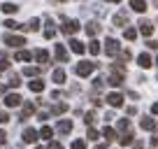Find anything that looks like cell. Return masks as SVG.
Here are the masks:
<instances>
[{"label": "cell", "mask_w": 158, "mask_h": 149, "mask_svg": "<svg viewBox=\"0 0 158 149\" xmlns=\"http://www.w3.org/2000/svg\"><path fill=\"white\" fill-rule=\"evenodd\" d=\"M5 26H7L10 30H21V28H23L21 23H16V21H12V19H7V21H5Z\"/></svg>", "instance_id": "obj_31"}, {"label": "cell", "mask_w": 158, "mask_h": 149, "mask_svg": "<svg viewBox=\"0 0 158 149\" xmlns=\"http://www.w3.org/2000/svg\"><path fill=\"white\" fill-rule=\"evenodd\" d=\"M65 109H68V105H65V103H60V105H56V107L51 109V112H54V114H63Z\"/></svg>", "instance_id": "obj_34"}, {"label": "cell", "mask_w": 158, "mask_h": 149, "mask_svg": "<svg viewBox=\"0 0 158 149\" xmlns=\"http://www.w3.org/2000/svg\"><path fill=\"white\" fill-rule=\"evenodd\" d=\"M128 23V14L126 12H118L116 16H114V26H126Z\"/></svg>", "instance_id": "obj_17"}, {"label": "cell", "mask_w": 158, "mask_h": 149, "mask_svg": "<svg viewBox=\"0 0 158 149\" xmlns=\"http://www.w3.org/2000/svg\"><path fill=\"white\" fill-rule=\"evenodd\" d=\"M123 37H126V40H135V37H137V30H135V28H126Z\"/></svg>", "instance_id": "obj_29"}, {"label": "cell", "mask_w": 158, "mask_h": 149, "mask_svg": "<svg viewBox=\"0 0 158 149\" xmlns=\"http://www.w3.org/2000/svg\"><path fill=\"white\" fill-rule=\"evenodd\" d=\"M5 140H7V135H5V130H0V144H5Z\"/></svg>", "instance_id": "obj_43"}, {"label": "cell", "mask_w": 158, "mask_h": 149, "mask_svg": "<svg viewBox=\"0 0 158 149\" xmlns=\"http://www.w3.org/2000/svg\"><path fill=\"white\" fill-rule=\"evenodd\" d=\"M40 135H42V138H44V140H51V135H54V130H51L49 126H42V130H40Z\"/></svg>", "instance_id": "obj_30"}, {"label": "cell", "mask_w": 158, "mask_h": 149, "mask_svg": "<svg viewBox=\"0 0 158 149\" xmlns=\"http://www.w3.org/2000/svg\"><path fill=\"white\" fill-rule=\"evenodd\" d=\"M47 26H49V28L44 30V37H47V40H51V37L56 35V28H54V23H51V21H47Z\"/></svg>", "instance_id": "obj_27"}, {"label": "cell", "mask_w": 158, "mask_h": 149, "mask_svg": "<svg viewBox=\"0 0 158 149\" xmlns=\"http://www.w3.org/2000/svg\"><path fill=\"white\" fill-rule=\"evenodd\" d=\"M139 33H142L144 37H151V33H153V23H151V21H147V19H142V21H139Z\"/></svg>", "instance_id": "obj_6"}, {"label": "cell", "mask_w": 158, "mask_h": 149, "mask_svg": "<svg viewBox=\"0 0 158 149\" xmlns=\"http://www.w3.org/2000/svg\"><path fill=\"white\" fill-rule=\"evenodd\" d=\"M116 128H118V130H123V133H126V130L130 128V121H128V119H121V121L116 124Z\"/></svg>", "instance_id": "obj_32"}, {"label": "cell", "mask_w": 158, "mask_h": 149, "mask_svg": "<svg viewBox=\"0 0 158 149\" xmlns=\"http://www.w3.org/2000/svg\"><path fill=\"white\" fill-rule=\"evenodd\" d=\"M95 68H98V63H91V61H81V63L74 68V72H77L79 77H89V74L93 72Z\"/></svg>", "instance_id": "obj_1"}, {"label": "cell", "mask_w": 158, "mask_h": 149, "mask_svg": "<svg viewBox=\"0 0 158 149\" xmlns=\"http://www.w3.org/2000/svg\"><path fill=\"white\" fill-rule=\"evenodd\" d=\"M70 49H72L74 54H84L86 47H84V42H79V40H70Z\"/></svg>", "instance_id": "obj_13"}, {"label": "cell", "mask_w": 158, "mask_h": 149, "mask_svg": "<svg viewBox=\"0 0 158 149\" xmlns=\"http://www.w3.org/2000/svg\"><path fill=\"white\" fill-rule=\"evenodd\" d=\"M7 68H10V61H7L5 56H0V72H5Z\"/></svg>", "instance_id": "obj_35"}, {"label": "cell", "mask_w": 158, "mask_h": 149, "mask_svg": "<svg viewBox=\"0 0 158 149\" xmlns=\"http://www.w3.org/2000/svg\"><path fill=\"white\" fill-rule=\"evenodd\" d=\"M54 54H56V58H58L60 63H65V61H68V51H65L63 45H56V47H54Z\"/></svg>", "instance_id": "obj_12"}, {"label": "cell", "mask_w": 158, "mask_h": 149, "mask_svg": "<svg viewBox=\"0 0 158 149\" xmlns=\"http://www.w3.org/2000/svg\"><path fill=\"white\" fill-rule=\"evenodd\" d=\"M107 84L121 86V84H123V72H112V74H109V79H107Z\"/></svg>", "instance_id": "obj_11"}, {"label": "cell", "mask_w": 158, "mask_h": 149, "mask_svg": "<svg viewBox=\"0 0 158 149\" xmlns=\"http://www.w3.org/2000/svg\"><path fill=\"white\" fill-rule=\"evenodd\" d=\"M56 130H58L60 135H68L70 130H72V121H68V119H60V121H58V126H56Z\"/></svg>", "instance_id": "obj_8"}, {"label": "cell", "mask_w": 158, "mask_h": 149, "mask_svg": "<svg viewBox=\"0 0 158 149\" xmlns=\"http://www.w3.org/2000/svg\"><path fill=\"white\" fill-rule=\"evenodd\" d=\"M28 86H30V91H33V93H42V91H44V82H42V79H33Z\"/></svg>", "instance_id": "obj_14"}, {"label": "cell", "mask_w": 158, "mask_h": 149, "mask_svg": "<svg viewBox=\"0 0 158 149\" xmlns=\"http://www.w3.org/2000/svg\"><path fill=\"white\" fill-rule=\"evenodd\" d=\"M107 103L112 105V107H121V105H123V96L114 91V93H109V96H107Z\"/></svg>", "instance_id": "obj_7"}, {"label": "cell", "mask_w": 158, "mask_h": 149, "mask_svg": "<svg viewBox=\"0 0 158 149\" xmlns=\"http://www.w3.org/2000/svg\"><path fill=\"white\" fill-rule=\"evenodd\" d=\"M14 58H16V61H30V58H33V54H30V51H26V49H21V51H16Z\"/></svg>", "instance_id": "obj_24"}, {"label": "cell", "mask_w": 158, "mask_h": 149, "mask_svg": "<svg viewBox=\"0 0 158 149\" xmlns=\"http://www.w3.org/2000/svg\"><path fill=\"white\" fill-rule=\"evenodd\" d=\"M37 130L35 128H26L23 130V142H28V144H33V142H37Z\"/></svg>", "instance_id": "obj_9"}, {"label": "cell", "mask_w": 158, "mask_h": 149, "mask_svg": "<svg viewBox=\"0 0 158 149\" xmlns=\"http://www.w3.org/2000/svg\"><path fill=\"white\" fill-rule=\"evenodd\" d=\"M137 65L147 70V68H151V65H153V61H151V56H149V54H139L137 56Z\"/></svg>", "instance_id": "obj_10"}, {"label": "cell", "mask_w": 158, "mask_h": 149, "mask_svg": "<svg viewBox=\"0 0 158 149\" xmlns=\"http://www.w3.org/2000/svg\"><path fill=\"white\" fill-rule=\"evenodd\" d=\"M33 112H35V105H33V103H26V105H23V112H21V119H28Z\"/></svg>", "instance_id": "obj_20"}, {"label": "cell", "mask_w": 158, "mask_h": 149, "mask_svg": "<svg viewBox=\"0 0 158 149\" xmlns=\"http://www.w3.org/2000/svg\"><path fill=\"white\" fill-rule=\"evenodd\" d=\"M153 5H156V7H158V0H153Z\"/></svg>", "instance_id": "obj_46"}, {"label": "cell", "mask_w": 158, "mask_h": 149, "mask_svg": "<svg viewBox=\"0 0 158 149\" xmlns=\"http://www.w3.org/2000/svg\"><path fill=\"white\" fill-rule=\"evenodd\" d=\"M107 2H121V0H107Z\"/></svg>", "instance_id": "obj_45"}, {"label": "cell", "mask_w": 158, "mask_h": 149, "mask_svg": "<svg viewBox=\"0 0 158 149\" xmlns=\"http://www.w3.org/2000/svg\"><path fill=\"white\" fill-rule=\"evenodd\" d=\"M72 149H86V142H84V140H74V142H72Z\"/></svg>", "instance_id": "obj_37"}, {"label": "cell", "mask_w": 158, "mask_h": 149, "mask_svg": "<svg viewBox=\"0 0 158 149\" xmlns=\"http://www.w3.org/2000/svg\"><path fill=\"white\" fill-rule=\"evenodd\" d=\"M89 51H91L93 56H98V54H100V42H98V40H91V42H89Z\"/></svg>", "instance_id": "obj_25"}, {"label": "cell", "mask_w": 158, "mask_h": 149, "mask_svg": "<svg viewBox=\"0 0 158 149\" xmlns=\"http://www.w3.org/2000/svg\"><path fill=\"white\" fill-rule=\"evenodd\" d=\"M84 121H86V126H91V124L95 121V112H89V114L84 117Z\"/></svg>", "instance_id": "obj_38"}, {"label": "cell", "mask_w": 158, "mask_h": 149, "mask_svg": "<svg viewBox=\"0 0 158 149\" xmlns=\"http://www.w3.org/2000/svg\"><path fill=\"white\" fill-rule=\"evenodd\" d=\"M37 72H40V68H30V65H28V68H23V74H28V77H35Z\"/></svg>", "instance_id": "obj_33"}, {"label": "cell", "mask_w": 158, "mask_h": 149, "mask_svg": "<svg viewBox=\"0 0 158 149\" xmlns=\"http://www.w3.org/2000/svg\"><path fill=\"white\" fill-rule=\"evenodd\" d=\"M118 142L123 144V147H128V144H133V133H123V135H121V140H118Z\"/></svg>", "instance_id": "obj_26"}, {"label": "cell", "mask_w": 158, "mask_h": 149, "mask_svg": "<svg viewBox=\"0 0 158 149\" xmlns=\"http://www.w3.org/2000/svg\"><path fill=\"white\" fill-rule=\"evenodd\" d=\"M40 28V19H30L28 26H23V30H37Z\"/></svg>", "instance_id": "obj_28"}, {"label": "cell", "mask_w": 158, "mask_h": 149, "mask_svg": "<svg viewBox=\"0 0 158 149\" xmlns=\"http://www.w3.org/2000/svg\"><path fill=\"white\" fill-rule=\"evenodd\" d=\"M49 149H63V144L60 142H49Z\"/></svg>", "instance_id": "obj_42"}, {"label": "cell", "mask_w": 158, "mask_h": 149, "mask_svg": "<svg viewBox=\"0 0 158 149\" xmlns=\"http://www.w3.org/2000/svg\"><path fill=\"white\" fill-rule=\"evenodd\" d=\"M102 138L107 140V142H112V140L116 138V130H114V128H109V126H105V128H102Z\"/></svg>", "instance_id": "obj_19"}, {"label": "cell", "mask_w": 158, "mask_h": 149, "mask_svg": "<svg viewBox=\"0 0 158 149\" xmlns=\"http://www.w3.org/2000/svg\"><path fill=\"white\" fill-rule=\"evenodd\" d=\"M60 30H63L65 35H74L79 30V21H74V19H65L63 21V26H60Z\"/></svg>", "instance_id": "obj_3"}, {"label": "cell", "mask_w": 158, "mask_h": 149, "mask_svg": "<svg viewBox=\"0 0 158 149\" xmlns=\"http://www.w3.org/2000/svg\"><path fill=\"white\" fill-rule=\"evenodd\" d=\"M105 51H107V56H116L118 51H121V47H118V42L114 40V37H107V42H105Z\"/></svg>", "instance_id": "obj_4"}, {"label": "cell", "mask_w": 158, "mask_h": 149, "mask_svg": "<svg viewBox=\"0 0 158 149\" xmlns=\"http://www.w3.org/2000/svg\"><path fill=\"white\" fill-rule=\"evenodd\" d=\"M2 12H5V14H16V12H19V5H14V2H5V5H2Z\"/></svg>", "instance_id": "obj_21"}, {"label": "cell", "mask_w": 158, "mask_h": 149, "mask_svg": "<svg viewBox=\"0 0 158 149\" xmlns=\"http://www.w3.org/2000/svg\"><path fill=\"white\" fill-rule=\"evenodd\" d=\"M35 149H42V147H35Z\"/></svg>", "instance_id": "obj_48"}, {"label": "cell", "mask_w": 158, "mask_h": 149, "mask_svg": "<svg viewBox=\"0 0 158 149\" xmlns=\"http://www.w3.org/2000/svg\"><path fill=\"white\" fill-rule=\"evenodd\" d=\"M147 47L149 49H158V42L156 40H147Z\"/></svg>", "instance_id": "obj_40"}, {"label": "cell", "mask_w": 158, "mask_h": 149, "mask_svg": "<svg viewBox=\"0 0 158 149\" xmlns=\"http://www.w3.org/2000/svg\"><path fill=\"white\" fill-rule=\"evenodd\" d=\"M5 45L12 47V49H19V47L26 45V37H21V35H5Z\"/></svg>", "instance_id": "obj_2"}, {"label": "cell", "mask_w": 158, "mask_h": 149, "mask_svg": "<svg viewBox=\"0 0 158 149\" xmlns=\"http://www.w3.org/2000/svg\"><path fill=\"white\" fill-rule=\"evenodd\" d=\"M98 130H95V128H89V140H98Z\"/></svg>", "instance_id": "obj_39"}, {"label": "cell", "mask_w": 158, "mask_h": 149, "mask_svg": "<svg viewBox=\"0 0 158 149\" xmlns=\"http://www.w3.org/2000/svg\"><path fill=\"white\" fill-rule=\"evenodd\" d=\"M139 126H142L144 130H153V128H156V124H153V119H149V117H144V119L139 121Z\"/></svg>", "instance_id": "obj_22"}, {"label": "cell", "mask_w": 158, "mask_h": 149, "mask_svg": "<svg viewBox=\"0 0 158 149\" xmlns=\"http://www.w3.org/2000/svg\"><path fill=\"white\" fill-rule=\"evenodd\" d=\"M7 84H10V86H14V89H16V86L21 84V77H19V74H14V77H12V79L7 82Z\"/></svg>", "instance_id": "obj_36"}, {"label": "cell", "mask_w": 158, "mask_h": 149, "mask_svg": "<svg viewBox=\"0 0 158 149\" xmlns=\"http://www.w3.org/2000/svg\"><path fill=\"white\" fill-rule=\"evenodd\" d=\"M21 100H23V98H21L19 93H7L5 96V105H7V107H19Z\"/></svg>", "instance_id": "obj_5"}, {"label": "cell", "mask_w": 158, "mask_h": 149, "mask_svg": "<svg viewBox=\"0 0 158 149\" xmlns=\"http://www.w3.org/2000/svg\"><path fill=\"white\" fill-rule=\"evenodd\" d=\"M58 2H65V0H58Z\"/></svg>", "instance_id": "obj_47"}, {"label": "cell", "mask_w": 158, "mask_h": 149, "mask_svg": "<svg viewBox=\"0 0 158 149\" xmlns=\"http://www.w3.org/2000/svg\"><path fill=\"white\" fill-rule=\"evenodd\" d=\"M130 7L135 12H144L147 10V0H130Z\"/></svg>", "instance_id": "obj_16"}, {"label": "cell", "mask_w": 158, "mask_h": 149, "mask_svg": "<svg viewBox=\"0 0 158 149\" xmlns=\"http://www.w3.org/2000/svg\"><path fill=\"white\" fill-rule=\"evenodd\" d=\"M156 63H158V58H156Z\"/></svg>", "instance_id": "obj_49"}, {"label": "cell", "mask_w": 158, "mask_h": 149, "mask_svg": "<svg viewBox=\"0 0 158 149\" xmlns=\"http://www.w3.org/2000/svg\"><path fill=\"white\" fill-rule=\"evenodd\" d=\"M100 30V26L95 23V21H91V23H86V35H91V37H93L95 33H98Z\"/></svg>", "instance_id": "obj_23"}, {"label": "cell", "mask_w": 158, "mask_h": 149, "mask_svg": "<svg viewBox=\"0 0 158 149\" xmlns=\"http://www.w3.org/2000/svg\"><path fill=\"white\" fill-rule=\"evenodd\" d=\"M51 77H54V82L56 84H65V70H54V74H51Z\"/></svg>", "instance_id": "obj_18"}, {"label": "cell", "mask_w": 158, "mask_h": 149, "mask_svg": "<svg viewBox=\"0 0 158 149\" xmlns=\"http://www.w3.org/2000/svg\"><path fill=\"white\" fill-rule=\"evenodd\" d=\"M35 61L37 63H49V51H44V49H40V51H35Z\"/></svg>", "instance_id": "obj_15"}, {"label": "cell", "mask_w": 158, "mask_h": 149, "mask_svg": "<svg viewBox=\"0 0 158 149\" xmlns=\"http://www.w3.org/2000/svg\"><path fill=\"white\" fill-rule=\"evenodd\" d=\"M10 121V114H5V112H0V124H7Z\"/></svg>", "instance_id": "obj_41"}, {"label": "cell", "mask_w": 158, "mask_h": 149, "mask_svg": "<svg viewBox=\"0 0 158 149\" xmlns=\"http://www.w3.org/2000/svg\"><path fill=\"white\" fill-rule=\"evenodd\" d=\"M151 112H153V114H158V103H153V105H151Z\"/></svg>", "instance_id": "obj_44"}]
</instances>
